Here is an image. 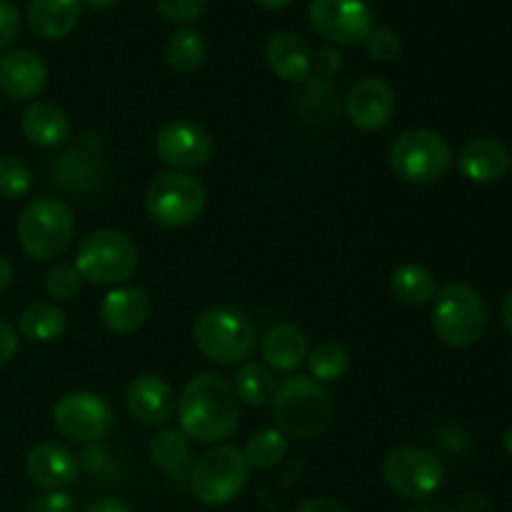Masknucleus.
<instances>
[{
    "label": "nucleus",
    "mask_w": 512,
    "mask_h": 512,
    "mask_svg": "<svg viewBox=\"0 0 512 512\" xmlns=\"http://www.w3.org/2000/svg\"><path fill=\"white\" fill-rule=\"evenodd\" d=\"M178 428L195 443H220L240 423V400L233 385L213 373L195 375L178 398Z\"/></svg>",
    "instance_id": "1"
},
{
    "label": "nucleus",
    "mask_w": 512,
    "mask_h": 512,
    "mask_svg": "<svg viewBox=\"0 0 512 512\" xmlns=\"http://www.w3.org/2000/svg\"><path fill=\"white\" fill-rule=\"evenodd\" d=\"M273 415L285 438L313 440L328 428L333 403L323 385L305 375H293L278 385L273 395Z\"/></svg>",
    "instance_id": "2"
},
{
    "label": "nucleus",
    "mask_w": 512,
    "mask_h": 512,
    "mask_svg": "<svg viewBox=\"0 0 512 512\" xmlns=\"http://www.w3.org/2000/svg\"><path fill=\"white\" fill-rule=\"evenodd\" d=\"M255 325L233 305L208 308L193 325V340L200 353L218 365H238L255 348Z\"/></svg>",
    "instance_id": "3"
},
{
    "label": "nucleus",
    "mask_w": 512,
    "mask_h": 512,
    "mask_svg": "<svg viewBox=\"0 0 512 512\" xmlns=\"http://www.w3.org/2000/svg\"><path fill=\"white\" fill-rule=\"evenodd\" d=\"M75 218L68 205L58 198H35L20 213L15 235L28 258L55 260L70 248Z\"/></svg>",
    "instance_id": "4"
},
{
    "label": "nucleus",
    "mask_w": 512,
    "mask_h": 512,
    "mask_svg": "<svg viewBox=\"0 0 512 512\" xmlns=\"http://www.w3.org/2000/svg\"><path fill=\"white\" fill-rule=\"evenodd\" d=\"M488 328V308L475 288L450 283L435 293L433 330L448 348H470Z\"/></svg>",
    "instance_id": "5"
},
{
    "label": "nucleus",
    "mask_w": 512,
    "mask_h": 512,
    "mask_svg": "<svg viewBox=\"0 0 512 512\" xmlns=\"http://www.w3.org/2000/svg\"><path fill=\"white\" fill-rule=\"evenodd\" d=\"M450 145L435 130L410 128L393 140L388 165L395 178L413 185H428L443 178L450 168Z\"/></svg>",
    "instance_id": "6"
},
{
    "label": "nucleus",
    "mask_w": 512,
    "mask_h": 512,
    "mask_svg": "<svg viewBox=\"0 0 512 512\" xmlns=\"http://www.w3.org/2000/svg\"><path fill=\"white\" fill-rule=\"evenodd\" d=\"M250 465L243 450L233 445H215L190 470V488L203 505L218 508L238 498L248 485Z\"/></svg>",
    "instance_id": "7"
},
{
    "label": "nucleus",
    "mask_w": 512,
    "mask_h": 512,
    "mask_svg": "<svg viewBox=\"0 0 512 512\" xmlns=\"http://www.w3.org/2000/svg\"><path fill=\"white\" fill-rule=\"evenodd\" d=\"M205 208V188L188 173H160L145 188V210L163 228H185Z\"/></svg>",
    "instance_id": "8"
},
{
    "label": "nucleus",
    "mask_w": 512,
    "mask_h": 512,
    "mask_svg": "<svg viewBox=\"0 0 512 512\" xmlns=\"http://www.w3.org/2000/svg\"><path fill=\"white\" fill-rule=\"evenodd\" d=\"M75 268L80 278L95 285H118L138 268V248L120 230H98L78 248Z\"/></svg>",
    "instance_id": "9"
},
{
    "label": "nucleus",
    "mask_w": 512,
    "mask_h": 512,
    "mask_svg": "<svg viewBox=\"0 0 512 512\" xmlns=\"http://www.w3.org/2000/svg\"><path fill=\"white\" fill-rule=\"evenodd\" d=\"M383 478L393 493L408 500H425L440 490L445 468L435 453L415 445H400L383 460Z\"/></svg>",
    "instance_id": "10"
},
{
    "label": "nucleus",
    "mask_w": 512,
    "mask_h": 512,
    "mask_svg": "<svg viewBox=\"0 0 512 512\" xmlns=\"http://www.w3.org/2000/svg\"><path fill=\"white\" fill-rule=\"evenodd\" d=\"M53 425L63 438L73 443H98L110 433L113 410L100 395L75 390L53 405Z\"/></svg>",
    "instance_id": "11"
},
{
    "label": "nucleus",
    "mask_w": 512,
    "mask_h": 512,
    "mask_svg": "<svg viewBox=\"0 0 512 512\" xmlns=\"http://www.w3.org/2000/svg\"><path fill=\"white\" fill-rule=\"evenodd\" d=\"M310 25L335 45H358L373 30V15L363 0H313Z\"/></svg>",
    "instance_id": "12"
},
{
    "label": "nucleus",
    "mask_w": 512,
    "mask_h": 512,
    "mask_svg": "<svg viewBox=\"0 0 512 512\" xmlns=\"http://www.w3.org/2000/svg\"><path fill=\"white\" fill-rule=\"evenodd\" d=\"M155 153L178 173L203 168L213 155V138L208 130L190 120H170L155 135Z\"/></svg>",
    "instance_id": "13"
},
{
    "label": "nucleus",
    "mask_w": 512,
    "mask_h": 512,
    "mask_svg": "<svg viewBox=\"0 0 512 512\" xmlns=\"http://www.w3.org/2000/svg\"><path fill=\"white\" fill-rule=\"evenodd\" d=\"M348 120L363 133H375L385 128L395 113V95L385 80L363 78L350 88L345 100Z\"/></svg>",
    "instance_id": "14"
},
{
    "label": "nucleus",
    "mask_w": 512,
    "mask_h": 512,
    "mask_svg": "<svg viewBox=\"0 0 512 512\" xmlns=\"http://www.w3.org/2000/svg\"><path fill=\"white\" fill-rule=\"evenodd\" d=\"M45 85H48V68L38 53L18 48L0 58V90L8 98L25 103L38 98Z\"/></svg>",
    "instance_id": "15"
},
{
    "label": "nucleus",
    "mask_w": 512,
    "mask_h": 512,
    "mask_svg": "<svg viewBox=\"0 0 512 512\" xmlns=\"http://www.w3.org/2000/svg\"><path fill=\"white\" fill-rule=\"evenodd\" d=\"M128 413L133 415L138 423L150 425V428H163L175 413V393L163 378L158 375H140L130 383L128 395Z\"/></svg>",
    "instance_id": "16"
},
{
    "label": "nucleus",
    "mask_w": 512,
    "mask_h": 512,
    "mask_svg": "<svg viewBox=\"0 0 512 512\" xmlns=\"http://www.w3.org/2000/svg\"><path fill=\"white\" fill-rule=\"evenodd\" d=\"M25 470H28V478L38 488L55 493V490H65L68 485L75 483V478H78V460L63 445L43 443L35 445L28 453Z\"/></svg>",
    "instance_id": "17"
},
{
    "label": "nucleus",
    "mask_w": 512,
    "mask_h": 512,
    "mask_svg": "<svg viewBox=\"0 0 512 512\" xmlns=\"http://www.w3.org/2000/svg\"><path fill=\"white\" fill-rule=\"evenodd\" d=\"M510 150L495 138H475L458 153V170L470 183H498L510 170Z\"/></svg>",
    "instance_id": "18"
},
{
    "label": "nucleus",
    "mask_w": 512,
    "mask_h": 512,
    "mask_svg": "<svg viewBox=\"0 0 512 512\" xmlns=\"http://www.w3.org/2000/svg\"><path fill=\"white\" fill-rule=\"evenodd\" d=\"M150 298L138 285H123L110 290L100 305V320L110 333L130 335L148 320Z\"/></svg>",
    "instance_id": "19"
},
{
    "label": "nucleus",
    "mask_w": 512,
    "mask_h": 512,
    "mask_svg": "<svg viewBox=\"0 0 512 512\" xmlns=\"http://www.w3.org/2000/svg\"><path fill=\"white\" fill-rule=\"evenodd\" d=\"M20 133L38 148H60L70 140L73 128H70L68 115L58 105L38 100L20 113Z\"/></svg>",
    "instance_id": "20"
},
{
    "label": "nucleus",
    "mask_w": 512,
    "mask_h": 512,
    "mask_svg": "<svg viewBox=\"0 0 512 512\" xmlns=\"http://www.w3.org/2000/svg\"><path fill=\"white\" fill-rule=\"evenodd\" d=\"M265 60H268L270 70L288 83H300L313 70V53L305 40L295 33L270 35L268 45H265Z\"/></svg>",
    "instance_id": "21"
},
{
    "label": "nucleus",
    "mask_w": 512,
    "mask_h": 512,
    "mask_svg": "<svg viewBox=\"0 0 512 512\" xmlns=\"http://www.w3.org/2000/svg\"><path fill=\"white\" fill-rule=\"evenodd\" d=\"M83 15V0H28V25L45 40L70 35Z\"/></svg>",
    "instance_id": "22"
},
{
    "label": "nucleus",
    "mask_w": 512,
    "mask_h": 512,
    "mask_svg": "<svg viewBox=\"0 0 512 512\" xmlns=\"http://www.w3.org/2000/svg\"><path fill=\"white\" fill-rule=\"evenodd\" d=\"M260 350H263L268 368L278 370V373H293L308 358V338L295 325L280 323L265 333Z\"/></svg>",
    "instance_id": "23"
},
{
    "label": "nucleus",
    "mask_w": 512,
    "mask_h": 512,
    "mask_svg": "<svg viewBox=\"0 0 512 512\" xmlns=\"http://www.w3.org/2000/svg\"><path fill=\"white\" fill-rule=\"evenodd\" d=\"M148 453L168 478H183L190 463V438L180 428H163L150 438Z\"/></svg>",
    "instance_id": "24"
},
{
    "label": "nucleus",
    "mask_w": 512,
    "mask_h": 512,
    "mask_svg": "<svg viewBox=\"0 0 512 512\" xmlns=\"http://www.w3.org/2000/svg\"><path fill=\"white\" fill-rule=\"evenodd\" d=\"M390 290L395 300L403 305H425L435 298L438 285H435L433 273L418 263L398 265L390 275Z\"/></svg>",
    "instance_id": "25"
},
{
    "label": "nucleus",
    "mask_w": 512,
    "mask_h": 512,
    "mask_svg": "<svg viewBox=\"0 0 512 512\" xmlns=\"http://www.w3.org/2000/svg\"><path fill=\"white\" fill-rule=\"evenodd\" d=\"M65 313L55 303H35L20 313L18 333L30 343H53L65 333Z\"/></svg>",
    "instance_id": "26"
},
{
    "label": "nucleus",
    "mask_w": 512,
    "mask_h": 512,
    "mask_svg": "<svg viewBox=\"0 0 512 512\" xmlns=\"http://www.w3.org/2000/svg\"><path fill=\"white\" fill-rule=\"evenodd\" d=\"M233 390L245 405H268L273 403L278 385H275L270 368H265L263 363H243L235 373Z\"/></svg>",
    "instance_id": "27"
},
{
    "label": "nucleus",
    "mask_w": 512,
    "mask_h": 512,
    "mask_svg": "<svg viewBox=\"0 0 512 512\" xmlns=\"http://www.w3.org/2000/svg\"><path fill=\"white\" fill-rule=\"evenodd\" d=\"M165 60H168V65L175 73H195L205 60V43L198 30L183 28L170 35L168 48H165Z\"/></svg>",
    "instance_id": "28"
},
{
    "label": "nucleus",
    "mask_w": 512,
    "mask_h": 512,
    "mask_svg": "<svg viewBox=\"0 0 512 512\" xmlns=\"http://www.w3.org/2000/svg\"><path fill=\"white\" fill-rule=\"evenodd\" d=\"M285 453H288V438L275 428L255 433L243 450L250 468H258V470L275 468V465L285 458Z\"/></svg>",
    "instance_id": "29"
},
{
    "label": "nucleus",
    "mask_w": 512,
    "mask_h": 512,
    "mask_svg": "<svg viewBox=\"0 0 512 512\" xmlns=\"http://www.w3.org/2000/svg\"><path fill=\"white\" fill-rule=\"evenodd\" d=\"M308 368L315 383H335L348 370V353L343 345L325 340L308 353Z\"/></svg>",
    "instance_id": "30"
},
{
    "label": "nucleus",
    "mask_w": 512,
    "mask_h": 512,
    "mask_svg": "<svg viewBox=\"0 0 512 512\" xmlns=\"http://www.w3.org/2000/svg\"><path fill=\"white\" fill-rule=\"evenodd\" d=\"M33 183V175L30 168L20 158H0V198L5 200H18L23 198L30 190Z\"/></svg>",
    "instance_id": "31"
},
{
    "label": "nucleus",
    "mask_w": 512,
    "mask_h": 512,
    "mask_svg": "<svg viewBox=\"0 0 512 512\" xmlns=\"http://www.w3.org/2000/svg\"><path fill=\"white\" fill-rule=\"evenodd\" d=\"M80 285H83V278L75 265H55L45 275V290L55 300H73L80 293Z\"/></svg>",
    "instance_id": "32"
},
{
    "label": "nucleus",
    "mask_w": 512,
    "mask_h": 512,
    "mask_svg": "<svg viewBox=\"0 0 512 512\" xmlns=\"http://www.w3.org/2000/svg\"><path fill=\"white\" fill-rule=\"evenodd\" d=\"M365 50L378 63H393L400 55V38L390 28H373L365 38Z\"/></svg>",
    "instance_id": "33"
},
{
    "label": "nucleus",
    "mask_w": 512,
    "mask_h": 512,
    "mask_svg": "<svg viewBox=\"0 0 512 512\" xmlns=\"http://www.w3.org/2000/svg\"><path fill=\"white\" fill-rule=\"evenodd\" d=\"M155 5L173 23H193L205 13L208 0H155Z\"/></svg>",
    "instance_id": "34"
},
{
    "label": "nucleus",
    "mask_w": 512,
    "mask_h": 512,
    "mask_svg": "<svg viewBox=\"0 0 512 512\" xmlns=\"http://www.w3.org/2000/svg\"><path fill=\"white\" fill-rule=\"evenodd\" d=\"M28 512H78L73 495L65 490H55V493H45L30 503Z\"/></svg>",
    "instance_id": "35"
},
{
    "label": "nucleus",
    "mask_w": 512,
    "mask_h": 512,
    "mask_svg": "<svg viewBox=\"0 0 512 512\" xmlns=\"http://www.w3.org/2000/svg\"><path fill=\"white\" fill-rule=\"evenodd\" d=\"M20 28V15L10 0H0V53H5V48H10V43L15 40Z\"/></svg>",
    "instance_id": "36"
},
{
    "label": "nucleus",
    "mask_w": 512,
    "mask_h": 512,
    "mask_svg": "<svg viewBox=\"0 0 512 512\" xmlns=\"http://www.w3.org/2000/svg\"><path fill=\"white\" fill-rule=\"evenodd\" d=\"M18 353V335H15L13 325L0 320V365L10 363Z\"/></svg>",
    "instance_id": "37"
},
{
    "label": "nucleus",
    "mask_w": 512,
    "mask_h": 512,
    "mask_svg": "<svg viewBox=\"0 0 512 512\" xmlns=\"http://www.w3.org/2000/svg\"><path fill=\"white\" fill-rule=\"evenodd\" d=\"M340 68V53L335 48H323L315 55V70L320 78H330Z\"/></svg>",
    "instance_id": "38"
},
{
    "label": "nucleus",
    "mask_w": 512,
    "mask_h": 512,
    "mask_svg": "<svg viewBox=\"0 0 512 512\" xmlns=\"http://www.w3.org/2000/svg\"><path fill=\"white\" fill-rule=\"evenodd\" d=\"M295 512H345L343 505L335 503L330 498H310L305 503H300Z\"/></svg>",
    "instance_id": "39"
},
{
    "label": "nucleus",
    "mask_w": 512,
    "mask_h": 512,
    "mask_svg": "<svg viewBox=\"0 0 512 512\" xmlns=\"http://www.w3.org/2000/svg\"><path fill=\"white\" fill-rule=\"evenodd\" d=\"M85 512H130V508L120 500H100V503H93Z\"/></svg>",
    "instance_id": "40"
},
{
    "label": "nucleus",
    "mask_w": 512,
    "mask_h": 512,
    "mask_svg": "<svg viewBox=\"0 0 512 512\" xmlns=\"http://www.w3.org/2000/svg\"><path fill=\"white\" fill-rule=\"evenodd\" d=\"M10 280H13V265H10L5 258H0V293L8 288Z\"/></svg>",
    "instance_id": "41"
},
{
    "label": "nucleus",
    "mask_w": 512,
    "mask_h": 512,
    "mask_svg": "<svg viewBox=\"0 0 512 512\" xmlns=\"http://www.w3.org/2000/svg\"><path fill=\"white\" fill-rule=\"evenodd\" d=\"M503 325L512 335V293H508V298L503 300Z\"/></svg>",
    "instance_id": "42"
},
{
    "label": "nucleus",
    "mask_w": 512,
    "mask_h": 512,
    "mask_svg": "<svg viewBox=\"0 0 512 512\" xmlns=\"http://www.w3.org/2000/svg\"><path fill=\"white\" fill-rule=\"evenodd\" d=\"M288 3H293V0H255V5H260V8L265 10H280Z\"/></svg>",
    "instance_id": "43"
},
{
    "label": "nucleus",
    "mask_w": 512,
    "mask_h": 512,
    "mask_svg": "<svg viewBox=\"0 0 512 512\" xmlns=\"http://www.w3.org/2000/svg\"><path fill=\"white\" fill-rule=\"evenodd\" d=\"M118 0H83V5H90L95 10H108L110 5H115Z\"/></svg>",
    "instance_id": "44"
},
{
    "label": "nucleus",
    "mask_w": 512,
    "mask_h": 512,
    "mask_svg": "<svg viewBox=\"0 0 512 512\" xmlns=\"http://www.w3.org/2000/svg\"><path fill=\"white\" fill-rule=\"evenodd\" d=\"M503 448H505V453H508L512 458V425L508 430H505V435H503Z\"/></svg>",
    "instance_id": "45"
},
{
    "label": "nucleus",
    "mask_w": 512,
    "mask_h": 512,
    "mask_svg": "<svg viewBox=\"0 0 512 512\" xmlns=\"http://www.w3.org/2000/svg\"><path fill=\"white\" fill-rule=\"evenodd\" d=\"M410 512H450L448 508H438V505H425V508H415V510H410Z\"/></svg>",
    "instance_id": "46"
}]
</instances>
